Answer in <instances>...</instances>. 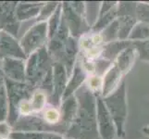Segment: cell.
Masks as SVG:
<instances>
[{
  "instance_id": "obj_23",
  "label": "cell",
  "mask_w": 149,
  "mask_h": 139,
  "mask_svg": "<svg viewBox=\"0 0 149 139\" xmlns=\"http://www.w3.org/2000/svg\"><path fill=\"white\" fill-rule=\"evenodd\" d=\"M135 17L138 22L149 24V4L136 3Z\"/></svg>"
},
{
  "instance_id": "obj_16",
  "label": "cell",
  "mask_w": 149,
  "mask_h": 139,
  "mask_svg": "<svg viewBox=\"0 0 149 139\" xmlns=\"http://www.w3.org/2000/svg\"><path fill=\"white\" fill-rule=\"evenodd\" d=\"M100 3L97 2H86L85 3V20L89 27H94L99 18L100 13Z\"/></svg>"
},
{
  "instance_id": "obj_29",
  "label": "cell",
  "mask_w": 149,
  "mask_h": 139,
  "mask_svg": "<svg viewBox=\"0 0 149 139\" xmlns=\"http://www.w3.org/2000/svg\"><path fill=\"white\" fill-rule=\"evenodd\" d=\"M3 85H5V77L2 74L1 71H0V89H1V87Z\"/></svg>"
},
{
  "instance_id": "obj_17",
  "label": "cell",
  "mask_w": 149,
  "mask_h": 139,
  "mask_svg": "<svg viewBox=\"0 0 149 139\" xmlns=\"http://www.w3.org/2000/svg\"><path fill=\"white\" fill-rule=\"evenodd\" d=\"M48 98L47 93L43 90H38L33 93L32 96L30 98V104L32 107L33 114V113H37L42 111L47 105Z\"/></svg>"
},
{
  "instance_id": "obj_7",
  "label": "cell",
  "mask_w": 149,
  "mask_h": 139,
  "mask_svg": "<svg viewBox=\"0 0 149 139\" xmlns=\"http://www.w3.org/2000/svg\"><path fill=\"white\" fill-rule=\"evenodd\" d=\"M67 126L64 124L50 125L44 119L34 116H19L18 121L12 126L13 132H33V133H56L59 130L66 131Z\"/></svg>"
},
{
  "instance_id": "obj_10",
  "label": "cell",
  "mask_w": 149,
  "mask_h": 139,
  "mask_svg": "<svg viewBox=\"0 0 149 139\" xmlns=\"http://www.w3.org/2000/svg\"><path fill=\"white\" fill-rule=\"evenodd\" d=\"M0 71L5 78L26 83V63L23 59L6 58L0 59Z\"/></svg>"
},
{
  "instance_id": "obj_13",
  "label": "cell",
  "mask_w": 149,
  "mask_h": 139,
  "mask_svg": "<svg viewBox=\"0 0 149 139\" xmlns=\"http://www.w3.org/2000/svg\"><path fill=\"white\" fill-rule=\"evenodd\" d=\"M87 75H88V73L84 70V66L81 65V60H77L72 73H71V75L70 76V80L68 81V84H67L62 101L69 98L70 96H73L74 92H77L81 88V85L87 79Z\"/></svg>"
},
{
  "instance_id": "obj_12",
  "label": "cell",
  "mask_w": 149,
  "mask_h": 139,
  "mask_svg": "<svg viewBox=\"0 0 149 139\" xmlns=\"http://www.w3.org/2000/svg\"><path fill=\"white\" fill-rule=\"evenodd\" d=\"M62 15L67 25H68L71 36L77 37L80 36V35L81 36L83 34H86L83 26V24L86 22L84 17L76 13L72 9V8L70 7V3L64 2L62 4Z\"/></svg>"
},
{
  "instance_id": "obj_30",
  "label": "cell",
  "mask_w": 149,
  "mask_h": 139,
  "mask_svg": "<svg viewBox=\"0 0 149 139\" xmlns=\"http://www.w3.org/2000/svg\"><path fill=\"white\" fill-rule=\"evenodd\" d=\"M142 132L145 133V135L148 136H149V125L148 126H146V127H143V129H142Z\"/></svg>"
},
{
  "instance_id": "obj_1",
  "label": "cell",
  "mask_w": 149,
  "mask_h": 139,
  "mask_svg": "<svg viewBox=\"0 0 149 139\" xmlns=\"http://www.w3.org/2000/svg\"><path fill=\"white\" fill-rule=\"evenodd\" d=\"M78 110L67 136L76 139H96V97L86 85L76 92Z\"/></svg>"
},
{
  "instance_id": "obj_18",
  "label": "cell",
  "mask_w": 149,
  "mask_h": 139,
  "mask_svg": "<svg viewBox=\"0 0 149 139\" xmlns=\"http://www.w3.org/2000/svg\"><path fill=\"white\" fill-rule=\"evenodd\" d=\"M62 19V4H59L58 8L53 13V15L49 18L47 24H48V40L54 37L56 33L58 32L59 25Z\"/></svg>"
},
{
  "instance_id": "obj_22",
  "label": "cell",
  "mask_w": 149,
  "mask_h": 139,
  "mask_svg": "<svg viewBox=\"0 0 149 139\" xmlns=\"http://www.w3.org/2000/svg\"><path fill=\"white\" fill-rule=\"evenodd\" d=\"M60 3L58 2H48L45 3V6L43 7L42 10L39 14V16L36 18V22H47V20L52 16L53 13L56 11V9L58 8Z\"/></svg>"
},
{
  "instance_id": "obj_28",
  "label": "cell",
  "mask_w": 149,
  "mask_h": 139,
  "mask_svg": "<svg viewBox=\"0 0 149 139\" xmlns=\"http://www.w3.org/2000/svg\"><path fill=\"white\" fill-rule=\"evenodd\" d=\"M44 139H63V137L56 133H45Z\"/></svg>"
},
{
  "instance_id": "obj_31",
  "label": "cell",
  "mask_w": 149,
  "mask_h": 139,
  "mask_svg": "<svg viewBox=\"0 0 149 139\" xmlns=\"http://www.w3.org/2000/svg\"><path fill=\"white\" fill-rule=\"evenodd\" d=\"M8 139H10V138H8Z\"/></svg>"
},
{
  "instance_id": "obj_2",
  "label": "cell",
  "mask_w": 149,
  "mask_h": 139,
  "mask_svg": "<svg viewBox=\"0 0 149 139\" xmlns=\"http://www.w3.org/2000/svg\"><path fill=\"white\" fill-rule=\"evenodd\" d=\"M138 57L136 48L132 45L124 49L112 62L109 69L103 76L101 96L105 97L114 92L121 83L123 76L131 71Z\"/></svg>"
},
{
  "instance_id": "obj_6",
  "label": "cell",
  "mask_w": 149,
  "mask_h": 139,
  "mask_svg": "<svg viewBox=\"0 0 149 139\" xmlns=\"http://www.w3.org/2000/svg\"><path fill=\"white\" fill-rule=\"evenodd\" d=\"M48 39V24L47 22H36L31 27L19 41V44L27 57L35 51L45 46Z\"/></svg>"
},
{
  "instance_id": "obj_11",
  "label": "cell",
  "mask_w": 149,
  "mask_h": 139,
  "mask_svg": "<svg viewBox=\"0 0 149 139\" xmlns=\"http://www.w3.org/2000/svg\"><path fill=\"white\" fill-rule=\"evenodd\" d=\"M6 58L25 60L28 57L25 55L19 42L13 35L0 30V59Z\"/></svg>"
},
{
  "instance_id": "obj_27",
  "label": "cell",
  "mask_w": 149,
  "mask_h": 139,
  "mask_svg": "<svg viewBox=\"0 0 149 139\" xmlns=\"http://www.w3.org/2000/svg\"><path fill=\"white\" fill-rule=\"evenodd\" d=\"M12 133V127L7 122H0V139H8Z\"/></svg>"
},
{
  "instance_id": "obj_8",
  "label": "cell",
  "mask_w": 149,
  "mask_h": 139,
  "mask_svg": "<svg viewBox=\"0 0 149 139\" xmlns=\"http://www.w3.org/2000/svg\"><path fill=\"white\" fill-rule=\"evenodd\" d=\"M96 122L97 129L102 139H114L117 135L115 123L101 96L96 97Z\"/></svg>"
},
{
  "instance_id": "obj_3",
  "label": "cell",
  "mask_w": 149,
  "mask_h": 139,
  "mask_svg": "<svg viewBox=\"0 0 149 139\" xmlns=\"http://www.w3.org/2000/svg\"><path fill=\"white\" fill-rule=\"evenodd\" d=\"M103 100L114 121L117 136L123 137L125 136V122L128 113L125 81H122L118 88L110 95L103 97Z\"/></svg>"
},
{
  "instance_id": "obj_5",
  "label": "cell",
  "mask_w": 149,
  "mask_h": 139,
  "mask_svg": "<svg viewBox=\"0 0 149 139\" xmlns=\"http://www.w3.org/2000/svg\"><path fill=\"white\" fill-rule=\"evenodd\" d=\"M5 85L7 89V95L9 104V112L8 117V123L13 126L14 123L19 118V105L22 100L30 99L32 96V87L26 83H19L5 78Z\"/></svg>"
},
{
  "instance_id": "obj_9",
  "label": "cell",
  "mask_w": 149,
  "mask_h": 139,
  "mask_svg": "<svg viewBox=\"0 0 149 139\" xmlns=\"http://www.w3.org/2000/svg\"><path fill=\"white\" fill-rule=\"evenodd\" d=\"M53 71V92L49 96V102L56 108L60 105V101L63 98L67 84H68L69 75L63 64L56 62L52 65Z\"/></svg>"
},
{
  "instance_id": "obj_24",
  "label": "cell",
  "mask_w": 149,
  "mask_h": 139,
  "mask_svg": "<svg viewBox=\"0 0 149 139\" xmlns=\"http://www.w3.org/2000/svg\"><path fill=\"white\" fill-rule=\"evenodd\" d=\"M132 45L137 50L139 59L149 62V40L135 41V42H132Z\"/></svg>"
},
{
  "instance_id": "obj_14",
  "label": "cell",
  "mask_w": 149,
  "mask_h": 139,
  "mask_svg": "<svg viewBox=\"0 0 149 139\" xmlns=\"http://www.w3.org/2000/svg\"><path fill=\"white\" fill-rule=\"evenodd\" d=\"M45 3H19L16 7V17L19 22L37 18Z\"/></svg>"
},
{
  "instance_id": "obj_25",
  "label": "cell",
  "mask_w": 149,
  "mask_h": 139,
  "mask_svg": "<svg viewBox=\"0 0 149 139\" xmlns=\"http://www.w3.org/2000/svg\"><path fill=\"white\" fill-rule=\"evenodd\" d=\"M86 86L95 94L97 92H102V86H103V77L99 75H91L88 77V81H87Z\"/></svg>"
},
{
  "instance_id": "obj_4",
  "label": "cell",
  "mask_w": 149,
  "mask_h": 139,
  "mask_svg": "<svg viewBox=\"0 0 149 139\" xmlns=\"http://www.w3.org/2000/svg\"><path fill=\"white\" fill-rule=\"evenodd\" d=\"M50 59L51 56L45 46L28 57L26 62V84L32 88L39 85L45 74L52 68L53 63H50Z\"/></svg>"
},
{
  "instance_id": "obj_26",
  "label": "cell",
  "mask_w": 149,
  "mask_h": 139,
  "mask_svg": "<svg viewBox=\"0 0 149 139\" xmlns=\"http://www.w3.org/2000/svg\"><path fill=\"white\" fill-rule=\"evenodd\" d=\"M19 116H28L33 114L32 107L30 104V99L22 100L19 105Z\"/></svg>"
},
{
  "instance_id": "obj_19",
  "label": "cell",
  "mask_w": 149,
  "mask_h": 139,
  "mask_svg": "<svg viewBox=\"0 0 149 139\" xmlns=\"http://www.w3.org/2000/svg\"><path fill=\"white\" fill-rule=\"evenodd\" d=\"M128 40L131 42L149 40V24L138 22L132 29Z\"/></svg>"
},
{
  "instance_id": "obj_15",
  "label": "cell",
  "mask_w": 149,
  "mask_h": 139,
  "mask_svg": "<svg viewBox=\"0 0 149 139\" xmlns=\"http://www.w3.org/2000/svg\"><path fill=\"white\" fill-rule=\"evenodd\" d=\"M77 110H78V101L76 96L73 95L63 101L61 105V124H64L68 127V124L72 123L74 121Z\"/></svg>"
},
{
  "instance_id": "obj_20",
  "label": "cell",
  "mask_w": 149,
  "mask_h": 139,
  "mask_svg": "<svg viewBox=\"0 0 149 139\" xmlns=\"http://www.w3.org/2000/svg\"><path fill=\"white\" fill-rule=\"evenodd\" d=\"M9 104L7 95L6 85H3L0 89V122H6L8 117Z\"/></svg>"
},
{
  "instance_id": "obj_21",
  "label": "cell",
  "mask_w": 149,
  "mask_h": 139,
  "mask_svg": "<svg viewBox=\"0 0 149 139\" xmlns=\"http://www.w3.org/2000/svg\"><path fill=\"white\" fill-rule=\"evenodd\" d=\"M44 120L50 125H58L61 122V113L56 107H50L44 112Z\"/></svg>"
}]
</instances>
